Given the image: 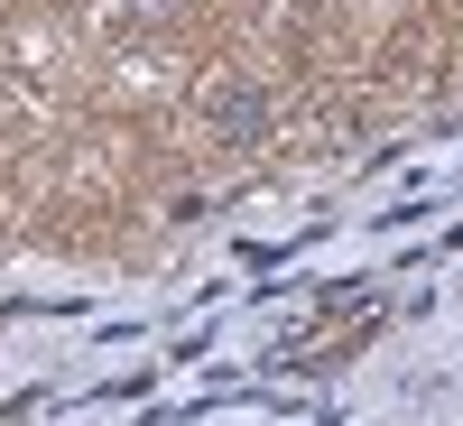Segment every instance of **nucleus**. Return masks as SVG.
Instances as JSON below:
<instances>
[{
	"mask_svg": "<svg viewBox=\"0 0 463 426\" xmlns=\"http://www.w3.org/2000/svg\"><path fill=\"white\" fill-rule=\"evenodd\" d=\"M111 19L121 28H158V19H176V0H111Z\"/></svg>",
	"mask_w": 463,
	"mask_h": 426,
	"instance_id": "f03ea898",
	"label": "nucleus"
},
{
	"mask_svg": "<svg viewBox=\"0 0 463 426\" xmlns=\"http://www.w3.org/2000/svg\"><path fill=\"white\" fill-rule=\"evenodd\" d=\"M204 121L232 139V148H250L269 130V93H260V74H222V84L204 93Z\"/></svg>",
	"mask_w": 463,
	"mask_h": 426,
	"instance_id": "f257e3e1",
	"label": "nucleus"
}]
</instances>
